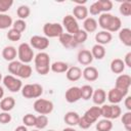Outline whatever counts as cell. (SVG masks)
I'll use <instances>...</instances> for the list:
<instances>
[{
    "label": "cell",
    "instance_id": "obj_21",
    "mask_svg": "<svg viewBox=\"0 0 131 131\" xmlns=\"http://www.w3.org/2000/svg\"><path fill=\"white\" fill-rule=\"evenodd\" d=\"M17 56V49L14 46H5L2 50V57L6 60V61H12L15 60Z\"/></svg>",
    "mask_w": 131,
    "mask_h": 131
},
{
    "label": "cell",
    "instance_id": "obj_5",
    "mask_svg": "<svg viewBox=\"0 0 131 131\" xmlns=\"http://www.w3.org/2000/svg\"><path fill=\"white\" fill-rule=\"evenodd\" d=\"M20 91H21V95L25 98H28V99L39 98L43 93V87L38 83L26 84L25 86L21 87Z\"/></svg>",
    "mask_w": 131,
    "mask_h": 131
},
{
    "label": "cell",
    "instance_id": "obj_1",
    "mask_svg": "<svg viewBox=\"0 0 131 131\" xmlns=\"http://www.w3.org/2000/svg\"><path fill=\"white\" fill-rule=\"evenodd\" d=\"M97 24L103 31H107L111 34L115 33V32H119L122 27V21H121L120 17H118L110 12L99 14Z\"/></svg>",
    "mask_w": 131,
    "mask_h": 131
},
{
    "label": "cell",
    "instance_id": "obj_15",
    "mask_svg": "<svg viewBox=\"0 0 131 131\" xmlns=\"http://www.w3.org/2000/svg\"><path fill=\"white\" fill-rule=\"evenodd\" d=\"M64 98L69 103H74L77 102L78 100L81 99V91L80 87L78 86H72L70 87L64 94Z\"/></svg>",
    "mask_w": 131,
    "mask_h": 131
},
{
    "label": "cell",
    "instance_id": "obj_50",
    "mask_svg": "<svg viewBox=\"0 0 131 131\" xmlns=\"http://www.w3.org/2000/svg\"><path fill=\"white\" fill-rule=\"evenodd\" d=\"M4 96V89L2 86H0V99H2Z\"/></svg>",
    "mask_w": 131,
    "mask_h": 131
},
{
    "label": "cell",
    "instance_id": "obj_9",
    "mask_svg": "<svg viewBox=\"0 0 131 131\" xmlns=\"http://www.w3.org/2000/svg\"><path fill=\"white\" fill-rule=\"evenodd\" d=\"M2 82H3V85L5 86V88H7L10 92H18L21 90L23 83H21L20 79H18L15 76L6 75L5 77H3Z\"/></svg>",
    "mask_w": 131,
    "mask_h": 131
},
{
    "label": "cell",
    "instance_id": "obj_3",
    "mask_svg": "<svg viewBox=\"0 0 131 131\" xmlns=\"http://www.w3.org/2000/svg\"><path fill=\"white\" fill-rule=\"evenodd\" d=\"M35 70L39 75L45 76L50 71V57L49 54L43 51L38 52L34 57Z\"/></svg>",
    "mask_w": 131,
    "mask_h": 131
},
{
    "label": "cell",
    "instance_id": "obj_6",
    "mask_svg": "<svg viewBox=\"0 0 131 131\" xmlns=\"http://www.w3.org/2000/svg\"><path fill=\"white\" fill-rule=\"evenodd\" d=\"M101 117L107 120L118 119L122 115V108L118 104H102L100 106Z\"/></svg>",
    "mask_w": 131,
    "mask_h": 131
},
{
    "label": "cell",
    "instance_id": "obj_37",
    "mask_svg": "<svg viewBox=\"0 0 131 131\" xmlns=\"http://www.w3.org/2000/svg\"><path fill=\"white\" fill-rule=\"evenodd\" d=\"M30 13H31V9H30V7L28 5H20L16 9V14L19 17V19H24L25 20L26 18L29 17Z\"/></svg>",
    "mask_w": 131,
    "mask_h": 131
},
{
    "label": "cell",
    "instance_id": "obj_43",
    "mask_svg": "<svg viewBox=\"0 0 131 131\" xmlns=\"http://www.w3.org/2000/svg\"><path fill=\"white\" fill-rule=\"evenodd\" d=\"M12 29H14L15 31L19 32V33H23L24 31H26L27 29V23L24 20V19H16L13 21L12 24Z\"/></svg>",
    "mask_w": 131,
    "mask_h": 131
},
{
    "label": "cell",
    "instance_id": "obj_27",
    "mask_svg": "<svg viewBox=\"0 0 131 131\" xmlns=\"http://www.w3.org/2000/svg\"><path fill=\"white\" fill-rule=\"evenodd\" d=\"M110 68L114 74H122L125 71V63L121 58H114L111 61Z\"/></svg>",
    "mask_w": 131,
    "mask_h": 131
},
{
    "label": "cell",
    "instance_id": "obj_41",
    "mask_svg": "<svg viewBox=\"0 0 131 131\" xmlns=\"http://www.w3.org/2000/svg\"><path fill=\"white\" fill-rule=\"evenodd\" d=\"M23 123L26 127H35L36 124V116L33 114H27L23 117Z\"/></svg>",
    "mask_w": 131,
    "mask_h": 131
},
{
    "label": "cell",
    "instance_id": "obj_14",
    "mask_svg": "<svg viewBox=\"0 0 131 131\" xmlns=\"http://www.w3.org/2000/svg\"><path fill=\"white\" fill-rule=\"evenodd\" d=\"M131 86V77L128 74H120L115 82V87L121 90H128Z\"/></svg>",
    "mask_w": 131,
    "mask_h": 131
},
{
    "label": "cell",
    "instance_id": "obj_18",
    "mask_svg": "<svg viewBox=\"0 0 131 131\" xmlns=\"http://www.w3.org/2000/svg\"><path fill=\"white\" fill-rule=\"evenodd\" d=\"M82 76L86 81L94 82L98 79L99 74H98V70L95 67L88 66V67H85V69L82 71Z\"/></svg>",
    "mask_w": 131,
    "mask_h": 131
},
{
    "label": "cell",
    "instance_id": "obj_25",
    "mask_svg": "<svg viewBox=\"0 0 131 131\" xmlns=\"http://www.w3.org/2000/svg\"><path fill=\"white\" fill-rule=\"evenodd\" d=\"M14 105H15V99L12 96H6L2 98L0 101V108L2 110V112L9 113L11 110H13Z\"/></svg>",
    "mask_w": 131,
    "mask_h": 131
},
{
    "label": "cell",
    "instance_id": "obj_2",
    "mask_svg": "<svg viewBox=\"0 0 131 131\" xmlns=\"http://www.w3.org/2000/svg\"><path fill=\"white\" fill-rule=\"evenodd\" d=\"M101 117V112H100V106H91L88 108L82 117H80L79 120V127L82 129H88L92 126L93 123L97 122V120Z\"/></svg>",
    "mask_w": 131,
    "mask_h": 131
},
{
    "label": "cell",
    "instance_id": "obj_31",
    "mask_svg": "<svg viewBox=\"0 0 131 131\" xmlns=\"http://www.w3.org/2000/svg\"><path fill=\"white\" fill-rule=\"evenodd\" d=\"M113 129V123L111 120L101 119L96 123V130L97 131H111Z\"/></svg>",
    "mask_w": 131,
    "mask_h": 131
},
{
    "label": "cell",
    "instance_id": "obj_4",
    "mask_svg": "<svg viewBox=\"0 0 131 131\" xmlns=\"http://www.w3.org/2000/svg\"><path fill=\"white\" fill-rule=\"evenodd\" d=\"M17 57L23 63L29 64L35 57L34 50L29 43H21L17 47Z\"/></svg>",
    "mask_w": 131,
    "mask_h": 131
},
{
    "label": "cell",
    "instance_id": "obj_45",
    "mask_svg": "<svg viewBox=\"0 0 131 131\" xmlns=\"http://www.w3.org/2000/svg\"><path fill=\"white\" fill-rule=\"evenodd\" d=\"M11 120H12V117L8 112L0 113V124H3V125L8 124L11 122Z\"/></svg>",
    "mask_w": 131,
    "mask_h": 131
},
{
    "label": "cell",
    "instance_id": "obj_54",
    "mask_svg": "<svg viewBox=\"0 0 131 131\" xmlns=\"http://www.w3.org/2000/svg\"><path fill=\"white\" fill-rule=\"evenodd\" d=\"M48 131H55V130H48Z\"/></svg>",
    "mask_w": 131,
    "mask_h": 131
},
{
    "label": "cell",
    "instance_id": "obj_46",
    "mask_svg": "<svg viewBox=\"0 0 131 131\" xmlns=\"http://www.w3.org/2000/svg\"><path fill=\"white\" fill-rule=\"evenodd\" d=\"M88 12H90L91 15H99V14H101L100 9H99V6H98V4H97V1L93 2V3L90 5V7L88 8Z\"/></svg>",
    "mask_w": 131,
    "mask_h": 131
},
{
    "label": "cell",
    "instance_id": "obj_29",
    "mask_svg": "<svg viewBox=\"0 0 131 131\" xmlns=\"http://www.w3.org/2000/svg\"><path fill=\"white\" fill-rule=\"evenodd\" d=\"M69 68H70V67H69V64H68L67 62H64V61H60V60H58V61H54L53 63L50 64V70H51L53 73H55V74L66 73V72L68 71Z\"/></svg>",
    "mask_w": 131,
    "mask_h": 131
},
{
    "label": "cell",
    "instance_id": "obj_34",
    "mask_svg": "<svg viewBox=\"0 0 131 131\" xmlns=\"http://www.w3.org/2000/svg\"><path fill=\"white\" fill-rule=\"evenodd\" d=\"M80 91H81V99L88 100L92 97L93 88L91 85H83L82 87H80Z\"/></svg>",
    "mask_w": 131,
    "mask_h": 131
},
{
    "label": "cell",
    "instance_id": "obj_35",
    "mask_svg": "<svg viewBox=\"0 0 131 131\" xmlns=\"http://www.w3.org/2000/svg\"><path fill=\"white\" fill-rule=\"evenodd\" d=\"M48 125V117L45 115H39L36 116V124L35 127L38 130H42L44 128H46V126Z\"/></svg>",
    "mask_w": 131,
    "mask_h": 131
},
{
    "label": "cell",
    "instance_id": "obj_23",
    "mask_svg": "<svg viewBox=\"0 0 131 131\" xmlns=\"http://www.w3.org/2000/svg\"><path fill=\"white\" fill-rule=\"evenodd\" d=\"M79 120H80V115L74 111H70V112L66 113V115L63 117L64 123L68 124L70 127H74V126L78 125Z\"/></svg>",
    "mask_w": 131,
    "mask_h": 131
},
{
    "label": "cell",
    "instance_id": "obj_13",
    "mask_svg": "<svg viewBox=\"0 0 131 131\" xmlns=\"http://www.w3.org/2000/svg\"><path fill=\"white\" fill-rule=\"evenodd\" d=\"M58 40L60 42V44L67 48V49H74L78 46L75 38H74V35H71L69 33H62L59 37H58Z\"/></svg>",
    "mask_w": 131,
    "mask_h": 131
},
{
    "label": "cell",
    "instance_id": "obj_30",
    "mask_svg": "<svg viewBox=\"0 0 131 131\" xmlns=\"http://www.w3.org/2000/svg\"><path fill=\"white\" fill-rule=\"evenodd\" d=\"M13 20L10 15L6 13H0V30H6L12 27Z\"/></svg>",
    "mask_w": 131,
    "mask_h": 131
},
{
    "label": "cell",
    "instance_id": "obj_48",
    "mask_svg": "<svg viewBox=\"0 0 131 131\" xmlns=\"http://www.w3.org/2000/svg\"><path fill=\"white\" fill-rule=\"evenodd\" d=\"M124 104H125V107L127 108V111L131 112V96L130 95H127L124 98Z\"/></svg>",
    "mask_w": 131,
    "mask_h": 131
},
{
    "label": "cell",
    "instance_id": "obj_10",
    "mask_svg": "<svg viewBox=\"0 0 131 131\" xmlns=\"http://www.w3.org/2000/svg\"><path fill=\"white\" fill-rule=\"evenodd\" d=\"M128 95V90H121L118 88H112L107 94H106V98L110 101L111 104H118L120 103L126 96Z\"/></svg>",
    "mask_w": 131,
    "mask_h": 131
},
{
    "label": "cell",
    "instance_id": "obj_42",
    "mask_svg": "<svg viewBox=\"0 0 131 131\" xmlns=\"http://www.w3.org/2000/svg\"><path fill=\"white\" fill-rule=\"evenodd\" d=\"M6 37L9 41H12V42H16V41H19L20 38H21V33L15 31L14 29H9L7 34H6Z\"/></svg>",
    "mask_w": 131,
    "mask_h": 131
},
{
    "label": "cell",
    "instance_id": "obj_44",
    "mask_svg": "<svg viewBox=\"0 0 131 131\" xmlns=\"http://www.w3.org/2000/svg\"><path fill=\"white\" fill-rule=\"evenodd\" d=\"M13 5L12 0H0V13H6Z\"/></svg>",
    "mask_w": 131,
    "mask_h": 131
},
{
    "label": "cell",
    "instance_id": "obj_52",
    "mask_svg": "<svg viewBox=\"0 0 131 131\" xmlns=\"http://www.w3.org/2000/svg\"><path fill=\"white\" fill-rule=\"evenodd\" d=\"M2 79H3V77H2V74H1V73H0V82H1V81H2Z\"/></svg>",
    "mask_w": 131,
    "mask_h": 131
},
{
    "label": "cell",
    "instance_id": "obj_11",
    "mask_svg": "<svg viewBox=\"0 0 131 131\" xmlns=\"http://www.w3.org/2000/svg\"><path fill=\"white\" fill-rule=\"evenodd\" d=\"M61 26L63 29H66L67 33H69L71 35H75L80 30L77 19L72 14H67L66 16H63Z\"/></svg>",
    "mask_w": 131,
    "mask_h": 131
},
{
    "label": "cell",
    "instance_id": "obj_36",
    "mask_svg": "<svg viewBox=\"0 0 131 131\" xmlns=\"http://www.w3.org/2000/svg\"><path fill=\"white\" fill-rule=\"evenodd\" d=\"M97 4L101 13H106L113 8V2L111 0H97Z\"/></svg>",
    "mask_w": 131,
    "mask_h": 131
},
{
    "label": "cell",
    "instance_id": "obj_33",
    "mask_svg": "<svg viewBox=\"0 0 131 131\" xmlns=\"http://www.w3.org/2000/svg\"><path fill=\"white\" fill-rule=\"evenodd\" d=\"M21 64H23V62H20L19 60H12V61H10L8 63V67H7L8 72L10 73V75L17 77V74H18V72L20 70Z\"/></svg>",
    "mask_w": 131,
    "mask_h": 131
},
{
    "label": "cell",
    "instance_id": "obj_39",
    "mask_svg": "<svg viewBox=\"0 0 131 131\" xmlns=\"http://www.w3.org/2000/svg\"><path fill=\"white\" fill-rule=\"evenodd\" d=\"M74 38H75V40H76V42H77L78 45L83 44V43L86 42V40H87V38H88V33H86L84 30L80 29V30L74 35Z\"/></svg>",
    "mask_w": 131,
    "mask_h": 131
},
{
    "label": "cell",
    "instance_id": "obj_12",
    "mask_svg": "<svg viewBox=\"0 0 131 131\" xmlns=\"http://www.w3.org/2000/svg\"><path fill=\"white\" fill-rule=\"evenodd\" d=\"M32 48L38 49V50H45L49 46V39L45 36H40V35H35L32 36L30 39V43Z\"/></svg>",
    "mask_w": 131,
    "mask_h": 131
},
{
    "label": "cell",
    "instance_id": "obj_51",
    "mask_svg": "<svg viewBox=\"0 0 131 131\" xmlns=\"http://www.w3.org/2000/svg\"><path fill=\"white\" fill-rule=\"evenodd\" d=\"M62 131H76V130L73 127H68V128H64Z\"/></svg>",
    "mask_w": 131,
    "mask_h": 131
},
{
    "label": "cell",
    "instance_id": "obj_32",
    "mask_svg": "<svg viewBox=\"0 0 131 131\" xmlns=\"http://www.w3.org/2000/svg\"><path fill=\"white\" fill-rule=\"evenodd\" d=\"M32 67L30 64H27V63H23L21 67H20V70L17 74V77L20 78V79H28L32 76Z\"/></svg>",
    "mask_w": 131,
    "mask_h": 131
},
{
    "label": "cell",
    "instance_id": "obj_20",
    "mask_svg": "<svg viewBox=\"0 0 131 131\" xmlns=\"http://www.w3.org/2000/svg\"><path fill=\"white\" fill-rule=\"evenodd\" d=\"M91 98H92L94 104H96L97 106L102 105V104H104V102L106 100V92L103 89L98 88L96 90H93V94H92Z\"/></svg>",
    "mask_w": 131,
    "mask_h": 131
},
{
    "label": "cell",
    "instance_id": "obj_38",
    "mask_svg": "<svg viewBox=\"0 0 131 131\" xmlns=\"http://www.w3.org/2000/svg\"><path fill=\"white\" fill-rule=\"evenodd\" d=\"M119 10H120V13L122 15H124V16H130L131 15V2L129 0L122 2L120 4Z\"/></svg>",
    "mask_w": 131,
    "mask_h": 131
},
{
    "label": "cell",
    "instance_id": "obj_24",
    "mask_svg": "<svg viewBox=\"0 0 131 131\" xmlns=\"http://www.w3.org/2000/svg\"><path fill=\"white\" fill-rule=\"evenodd\" d=\"M120 41L127 47L131 46V30L129 28H123L119 31Z\"/></svg>",
    "mask_w": 131,
    "mask_h": 131
},
{
    "label": "cell",
    "instance_id": "obj_53",
    "mask_svg": "<svg viewBox=\"0 0 131 131\" xmlns=\"http://www.w3.org/2000/svg\"><path fill=\"white\" fill-rule=\"evenodd\" d=\"M32 131H39L38 129H34V130H32Z\"/></svg>",
    "mask_w": 131,
    "mask_h": 131
},
{
    "label": "cell",
    "instance_id": "obj_40",
    "mask_svg": "<svg viewBox=\"0 0 131 131\" xmlns=\"http://www.w3.org/2000/svg\"><path fill=\"white\" fill-rule=\"evenodd\" d=\"M121 121L125 127V129L127 131H131V112L127 111L126 113H124L122 115V118H121Z\"/></svg>",
    "mask_w": 131,
    "mask_h": 131
},
{
    "label": "cell",
    "instance_id": "obj_8",
    "mask_svg": "<svg viewBox=\"0 0 131 131\" xmlns=\"http://www.w3.org/2000/svg\"><path fill=\"white\" fill-rule=\"evenodd\" d=\"M43 33L45 37L49 38H58L63 33V28L58 23H46L43 26Z\"/></svg>",
    "mask_w": 131,
    "mask_h": 131
},
{
    "label": "cell",
    "instance_id": "obj_22",
    "mask_svg": "<svg viewBox=\"0 0 131 131\" xmlns=\"http://www.w3.org/2000/svg\"><path fill=\"white\" fill-rule=\"evenodd\" d=\"M66 77L69 81H72V82L78 81L82 77V70L79 67H75V66L71 67L66 72Z\"/></svg>",
    "mask_w": 131,
    "mask_h": 131
},
{
    "label": "cell",
    "instance_id": "obj_7",
    "mask_svg": "<svg viewBox=\"0 0 131 131\" xmlns=\"http://www.w3.org/2000/svg\"><path fill=\"white\" fill-rule=\"evenodd\" d=\"M33 106L36 113H38L39 115H45V116L51 114L54 107L53 102L51 100L44 99V98H37Z\"/></svg>",
    "mask_w": 131,
    "mask_h": 131
},
{
    "label": "cell",
    "instance_id": "obj_49",
    "mask_svg": "<svg viewBox=\"0 0 131 131\" xmlns=\"http://www.w3.org/2000/svg\"><path fill=\"white\" fill-rule=\"evenodd\" d=\"M14 131H28V127H26L25 125H20V126H17Z\"/></svg>",
    "mask_w": 131,
    "mask_h": 131
},
{
    "label": "cell",
    "instance_id": "obj_47",
    "mask_svg": "<svg viewBox=\"0 0 131 131\" xmlns=\"http://www.w3.org/2000/svg\"><path fill=\"white\" fill-rule=\"evenodd\" d=\"M123 61H124V63H125V67L131 68V52H128V53L125 55Z\"/></svg>",
    "mask_w": 131,
    "mask_h": 131
},
{
    "label": "cell",
    "instance_id": "obj_16",
    "mask_svg": "<svg viewBox=\"0 0 131 131\" xmlns=\"http://www.w3.org/2000/svg\"><path fill=\"white\" fill-rule=\"evenodd\" d=\"M88 7H86L85 5H83L82 3L77 4L76 6H74L73 8V16L76 19L79 20H84L88 17Z\"/></svg>",
    "mask_w": 131,
    "mask_h": 131
},
{
    "label": "cell",
    "instance_id": "obj_26",
    "mask_svg": "<svg viewBox=\"0 0 131 131\" xmlns=\"http://www.w3.org/2000/svg\"><path fill=\"white\" fill-rule=\"evenodd\" d=\"M97 27H98V24H97V20L94 18V17H87L86 19H84L83 21V30L86 32V33H93L97 30Z\"/></svg>",
    "mask_w": 131,
    "mask_h": 131
},
{
    "label": "cell",
    "instance_id": "obj_28",
    "mask_svg": "<svg viewBox=\"0 0 131 131\" xmlns=\"http://www.w3.org/2000/svg\"><path fill=\"white\" fill-rule=\"evenodd\" d=\"M105 53H106V50L104 48V46L102 45H99V44H95L92 46V49H91V54L93 56V59H102L104 56H105Z\"/></svg>",
    "mask_w": 131,
    "mask_h": 131
},
{
    "label": "cell",
    "instance_id": "obj_17",
    "mask_svg": "<svg viewBox=\"0 0 131 131\" xmlns=\"http://www.w3.org/2000/svg\"><path fill=\"white\" fill-rule=\"evenodd\" d=\"M77 59H78V62H79L80 64L88 67V66L93 61V56H92L90 50L82 49V50H80V51L78 52Z\"/></svg>",
    "mask_w": 131,
    "mask_h": 131
},
{
    "label": "cell",
    "instance_id": "obj_19",
    "mask_svg": "<svg viewBox=\"0 0 131 131\" xmlns=\"http://www.w3.org/2000/svg\"><path fill=\"white\" fill-rule=\"evenodd\" d=\"M113 39V36L110 32L107 31H99L98 33H96L95 35V41H96V44H99V45H106L108 44Z\"/></svg>",
    "mask_w": 131,
    "mask_h": 131
}]
</instances>
